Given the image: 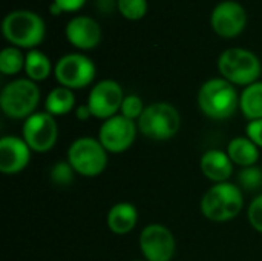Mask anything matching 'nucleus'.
Here are the masks:
<instances>
[{
	"label": "nucleus",
	"instance_id": "obj_28",
	"mask_svg": "<svg viewBox=\"0 0 262 261\" xmlns=\"http://www.w3.org/2000/svg\"><path fill=\"white\" fill-rule=\"evenodd\" d=\"M246 135H247L258 148H262V118L249 122V125L246 126Z\"/></svg>",
	"mask_w": 262,
	"mask_h": 261
},
{
	"label": "nucleus",
	"instance_id": "obj_26",
	"mask_svg": "<svg viewBox=\"0 0 262 261\" xmlns=\"http://www.w3.org/2000/svg\"><path fill=\"white\" fill-rule=\"evenodd\" d=\"M146 106L141 100V97L135 95V94H130V95H126L124 100H123V105H121V109H120V114L129 120H137L141 117V114L144 112Z\"/></svg>",
	"mask_w": 262,
	"mask_h": 261
},
{
	"label": "nucleus",
	"instance_id": "obj_21",
	"mask_svg": "<svg viewBox=\"0 0 262 261\" xmlns=\"http://www.w3.org/2000/svg\"><path fill=\"white\" fill-rule=\"evenodd\" d=\"M25 72L29 80L32 82H43L46 80L51 72H52V63L49 57L38 51V49H31L26 54V62H25Z\"/></svg>",
	"mask_w": 262,
	"mask_h": 261
},
{
	"label": "nucleus",
	"instance_id": "obj_24",
	"mask_svg": "<svg viewBox=\"0 0 262 261\" xmlns=\"http://www.w3.org/2000/svg\"><path fill=\"white\" fill-rule=\"evenodd\" d=\"M120 14L127 20H141L147 14V0H117Z\"/></svg>",
	"mask_w": 262,
	"mask_h": 261
},
{
	"label": "nucleus",
	"instance_id": "obj_11",
	"mask_svg": "<svg viewBox=\"0 0 262 261\" xmlns=\"http://www.w3.org/2000/svg\"><path fill=\"white\" fill-rule=\"evenodd\" d=\"M124 97L126 95L118 82L104 78L94 85L86 105L89 106L92 117L107 120L120 112Z\"/></svg>",
	"mask_w": 262,
	"mask_h": 261
},
{
	"label": "nucleus",
	"instance_id": "obj_12",
	"mask_svg": "<svg viewBox=\"0 0 262 261\" xmlns=\"http://www.w3.org/2000/svg\"><path fill=\"white\" fill-rule=\"evenodd\" d=\"M140 249L146 261H172L177 251L175 237L160 223L147 225L140 235Z\"/></svg>",
	"mask_w": 262,
	"mask_h": 261
},
{
	"label": "nucleus",
	"instance_id": "obj_30",
	"mask_svg": "<svg viewBox=\"0 0 262 261\" xmlns=\"http://www.w3.org/2000/svg\"><path fill=\"white\" fill-rule=\"evenodd\" d=\"M75 117H77L80 122H86L88 118H91L92 114H91L89 106H88V105H80V106H77V108H75Z\"/></svg>",
	"mask_w": 262,
	"mask_h": 261
},
{
	"label": "nucleus",
	"instance_id": "obj_9",
	"mask_svg": "<svg viewBox=\"0 0 262 261\" xmlns=\"http://www.w3.org/2000/svg\"><path fill=\"white\" fill-rule=\"evenodd\" d=\"M21 137L37 154L49 152L58 138V126L55 117L45 112H35L28 117L21 128Z\"/></svg>",
	"mask_w": 262,
	"mask_h": 261
},
{
	"label": "nucleus",
	"instance_id": "obj_22",
	"mask_svg": "<svg viewBox=\"0 0 262 261\" xmlns=\"http://www.w3.org/2000/svg\"><path fill=\"white\" fill-rule=\"evenodd\" d=\"M26 55L20 51V48L8 46L0 52V72L3 75H15L21 69H25Z\"/></svg>",
	"mask_w": 262,
	"mask_h": 261
},
{
	"label": "nucleus",
	"instance_id": "obj_10",
	"mask_svg": "<svg viewBox=\"0 0 262 261\" xmlns=\"http://www.w3.org/2000/svg\"><path fill=\"white\" fill-rule=\"evenodd\" d=\"M138 125L134 120L117 114L103 122L98 131V140L109 154H121L135 143Z\"/></svg>",
	"mask_w": 262,
	"mask_h": 261
},
{
	"label": "nucleus",
	"instance_id": "obj_4",
	"mask_svg": "<svg viewBox=\"0 0 262 261\" xmlns=\"http://www.w3.org/2000/svg\"><path fill=\"white\" fill-rule=\"evenodd\" d=\"M218 71L232 85L249 86L258 82L262 65L255 52L244 48H229L218 58Z\"/></svg>",
	"mask_w": 262,
	"mask_h": 261
},
{
	"label": "nucleus",
	"instance_id": "obj_20",
	"mask_svg": "<svg viewBox=\"0 0 262 261\" xmlns=\"http://www.w3.org/2000/svg\"><path fill=\"white\" fill-rule=\"evenodd\" d=\"M239 109L249 122L262 118V82L244 88L239 95Z\"/></svg>",
	"mask_w": 262,
	"mask_h": 261
},
{
	"label": "nucleus",
	"instance_id": "obj_7",
	"mask_svg": "<svg viewBox=\"0 0 262 261\" xmlns=\"http://www.w3.org/2000/svg\"><path fill=\"white\" fill-rule=\"evenodd\" d=\"M107 151L98 138L80 137L68 149V162L81 177H98L107 166Z\"/></svg>",
	"mask_w": 262,
	"mask_h": 261
},
{
	"label": "nucleus",
	"instance_id": "obj_27",
	"mask_svg": "<svg viewBox=\"0 0 262 261\" xmlns=\"http://www.w3.org/2000/svg\"><path fill=\"white\" fill-rule=\"evenodd\" d=\"M247 217H249V223L252 225V228L262 234V194L256 198H253L252 203L249 205Z\"/></svg>",
	"mask_w": 262,
	"mask_h": 261
},
{
	"label": "nucleus",
	"instance_id": "obj_5",
	"mask_svg": "<svg viewBox=\"0 0 262 261\" xmlns=\"http://www.w3.org/2000/svg\"><path fill=\"white\" fill-rule=\"evenodd\" d=\"M40 103V89L29 78L9 82L0 92V108L3 114L14 120H26Z\"/></svg>",
	"mask_w": 262,
	"mask_h": 261
},
{
	"label": "nucleus",
	"instance_id": "obj_16",
	"mask_svg": "<svg viewBox=\"0 0 262 261\" xmlns=\"http://www.w3.org/2000/svg\"><path fill=\"white\" fill-rule=\"evenodd\" d=\"M201 171L206 178L216 183H226L233 172V162L220 149H212L204 152L201 157Z\"/></svg>",
	"mask_w": 262,
	"mask_h": 261
},
{
	"label": "nucleus",
	"instance_id": "obj_18",
	"mask_svg": "<svg viewBox=\"0 0 262 261\" xmlns=\"http://www.w3.org/2000/svg\"><path fill=\"white\" fill-rule=\"evenodd\" d=\"M227 155L243 168L255 166L259 160V148L249 137H235L227 145Z\"/></svg>",
	"mask_w": 262,
	"mask_h": 261
},
{
	"label": "nucleus",
	"instance_id": "obj_25",
	"mask_svg": "<svg viewBox=\"0 0 262 261\" xmlns=\"http://www.w3.org/2000/svg\"><path fill=\"white\" fill-rule=\"evenodd\" d=\"M77 172L74 171V168L71 166V163L66 162H57L49 172V178L55 186H69L74 182V175Z\"/></svg>",
	"mask_w": 262,
	"mask_h": 261
},
{
	"label": "nucleus",
	"instance_id": "obj_13",
	"mask_svg": "<svg viewBox=\"0 0 262 261\" xmlns=\"http://www.w3.org/2000/svg\"><path fill=\"white\" fill-rule=\"evenodd\" d=\"M210 23L213 31L223 38L238 37L247 26L246 8L233 0H226L218 3L210 15Z\"/></svg>",
	"mask_w": 262,
	"mask_h": 261
},
{
	"label": "nucleus",
	"instance_id": "obj_2",
	"mask_svg": "<svg viewBox=\"0 0 262 261\" xmlns=\"http://www.w3.org/2000/svg\"><path fill=\"white\" fill-rule=\"evenodd\" d=\"M244 208L243 189L233 183H216L201 198L203 215L213 223H224L239 215Z\"/></svg>",
	"mask_w": 262,
	"mask_h": 261
},
{
	"label": "nucleus",
	"instance_id": "obj_14",
	"mask_svg": "<svg viewBox=\"0 0 262 261\" xmlns=\"http://www.w3.org/2000/svg\"><path fill=\"white\" fill-rule=\"evenodd\" d=\"M31 160V148L23 137L5 135L0 140V172L15 175L21 172Z\"/></svg>",
	"mask_w": 262,
	"mask_h": 261
},
{
	"label": "nucleus",
	"instance_id": "obj_29",
	"mask_svg": "<svg viewBox=\"0 0 262 261\" xmlns=\"http://www.w3.org/2000/svg\"><path fill=\"white\" fill-rule=\"evenodd\" d=\"M86 0H54L52 5L60 12H75L83 8Z\"/></svg>",
	"mask_w": 262,
	"mask_h": 261
},
{
	"label": "nucleus",
	"instance_id": "obj_17",
	"mask_svg": "<svg viewBox=\"0 0 262 261\" xmlns=\"http://www.w3.org/2000/svg\"><path fill=\"white\" fill-rule=\"evenodd\" d=\"M107 228L115 235H126L132 232L138 223V211L132 203L121 202L114 205L106 217Z\"/></svg>",
	"mask_w": 262,
	"mask_h": 261
},
{
	"label": "nucleus",
	"instance_id": "obj_1",
	"mask_svg": "<svg viewBox=\"0 0 262 261\" xmlns=\"http://www.w3.org/2000/svg\"><path fill=\"white\" fill-rule=\"evenodd\" d=\"M198 106L212 120H227L239 108V95L235 85L226 78H210L198 91Z\"/></svg>",
	"mask_w": 262,
	"mask_h": 261
},
{
	"label": "nucleus",
	"instance_id": "obj_19",
	"mask_svg": "<svg viewBox=\"0 0 262 261\" xmlns=\"http://www.w3.org/2000/svg\"><path fill=\"white\" fill-rule=\"evenodd\" d=\"M74 108H75V94L72 89L64 86L54 88L45 100V109L52 117L68 115Z\"/></svg>",
	"mask_w": 262,
	"mask_h": 261
},
{
	"label": "nucleus",
	"instance_id": "obj_6",
	"mask_svg": "<svg viewBox=\"0 0 262 261\" xmlns=\"http://www.w3.org/2000/svg\"><path fill=\"white\" fill-rule=\"evenodd\" d=\"M138 131L157 142L173 138L181 126V115L175 106L166 102H157L146 106L144 112L137 122Z\"/></svg>",
	"mask_w": 262,
	"mask_h": 261
},
{
	"label": "nucleus",
	"instance_id": "obj_3",
	"mask_svg": "<svg viewBox=\"0 0 262 261\" xmlns=\"http://www.w3.org/2000/svg\"><path fill=\"white\" fill-rule=\"evenodd\" d=\"M5 38L15 48L35 49L46 34L45 20L28 9L11 11L2 23Z\"/></svg>",
	"mask_w": 262,
	"mask_h": 261
},
{
	"label": "nucleus",
	"instance_id": "obj_15",
	"mask_svg": "<svg viewBox=\"0 0 262 261\" xmlns=\"http://www.w3.org/2000/svg\"><path fill=\"white\" fill-rule=\"evenodd\" d=\"M68 42L81 51L94 49L101 42V26L100 23L88 15H78L68 22L66 25Z\"/></svg>",
	"mask_w": 262,
	"mask_h": 261
},
{
	"label": "nucleus",
	"instance_id": "obj_31",
	"mask_svg": "<svg viewBox=\"0 0 262 261\" xmlns=\"http://www.w3.org/2000/svg\"><path fill=\"white\" fill-rule=\"evenodd\" d=\"M132 261H144V260H132Z\"/></svg>",
	"mask_w": 262,
	"mask_h": 261
},
{
	"label": "nucleus",
	"instance_id": "obj_23",
	"mask_svg": "<svg viewBox=\"0 0 262 261\" xmlns=\"http://www.w3.org/2000/svg\"><path fill=\"white\" fill-rule=\"evenodd\" d=\"M238 186L246 192H255L262 186V169L259 166L243 168L238 174Z\"/></svg>",
	"mask_w": 262,
	"mask_h": 261
},
{
	"label": "nucleus",
	"instance_id": "obj_8",
	"mask_svg": "<svg viewBox=\"0 0 262 261\" xmlns=\"http://www.w3.org/2000/svg\"><path fill=\"white\" fill-rule=\"evenodd\" d=\"M95 74L97 68L94 62L78 52L63 55L54 68V75L60 86L69 88L72 91L89 86L94 82Z\"/></svg>",
	"mask_w": 262,
	"mask_h": 261
}]
</instances>
